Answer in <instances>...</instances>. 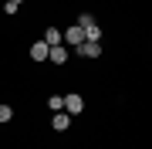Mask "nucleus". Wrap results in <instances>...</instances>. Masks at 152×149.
<instances>
[{"mask_svg":"<svg viewBox=\"0 0 152 149\" xmlns=\"http://www.w3.org/2000/svg\"><path fill=\"white\" fill-rule=\"evenodd\" d=\"M51 126H54L58 132H64V129L71 126V115H68V112H54V122H51Z\"/></svg>","mask_w":152,"mask_h":149,"instance_id":"7","label":"nucleus"},{"mask_svg":"<svg viewBox=\"0 0 152 149\" xmlns=\"http://www.w3.org/2000/svg\"><path fill=\"white\" fill-rule=\"evenodd\" d=\"M14 4H17V7H20V4H24V0H14Z\"/></svg>","mask_w":152,"mask_h":149,"instance_id":"11","label":"nucleus"},{"mask_svg":"<svg viewBox=\"0 0 152 149\" xmlns=\"http://www.w3.org/2000/svg\"><path fill=\"white\" fill-rule=\"evenodd\" d=\"M48 105H51V112H64V95H51Z\"/></svg>","mask_w":152,"mask_h":149,"instance_id":"9","label":"nucleus"},{"mask_svg":"<svg viewBox=\"0 0 152 149\" xmlns=\"http://www.w3.org/2000/svg\"><path fill=\"white\" fill-rule=\"evenodd\" d=\"M64 112H68V115H81V112H85V98L78 92H68L64 95Z\"/></svg>","mask_w":152,"mask_h":149,"instance_id":"1","label":"nucleus"},{"mask_svg":"<svg viewBox=\"0 0 152 149\" xmlns=\"http://www.w3.org/2000/svg\"><path fill=\"white\" fill-rule=\"evenodd\" d=\"M78 54H81V58H98V54H102V48L91 44V41H81V44H78Z\"/></svg>","mask_w":152,"mask_h":149,"instance_id":"4","label":"nucleus"},{"mask_svg":"<svg viewBox=\"0 0 152 149\" xmlns=\"http://www.w3.org/2000/svg\"><path fill=\"white\" fill-rule=\"evenodd\" d=\"M14 119V109L10 105H0V122H10Z\"/></svg>","mask_w":152,"mask_h":149,"instance_id":"10","label":"nucleus"},{"mask_svg":"<svg viewBox=\"0 0 152 149\" xmlns=\"http://www.w3.org/2000/svg\"><path fill=\"white\" fill-rule=\"evenodd\" d=\"M85 41H91V44H98V41H102V27H98V24L91 21V24H85Z\"/></svg>","mask_w":152,"mask_h":149,"instance_id":"5","label":"nucleus"},{"mask_svg":"<svg viewBox=\"0 0 152 149\" xmlns=\"http://www.w3.org/2000/svg\"><path fill=\"white\" fill-rule=\"evenodd\" d=\"M48 61L61 68V65L68 61V48H64V44H54V48H48Z\"/></svg>","mask_w":152,"mask_h":149,"instance_id":"2","label":"nucleus"},{"mask_svg":"<svg viewBox=\"0 0 152 149\" xmlns=\"http://www.w3.org/2000/svg\"><path fill=\"white\" fill-rule=\"evenodd\" d=\"M44 44H48V48L64 44V41H61V31H58V27H48V31H44Z\"/></svg>","mask_w":152,"mask_h":149,"instance_id":"6","label":"nucleus"},{"mask_svg":"<svg viewBox=\"0 0 152 149\" xmlns=\"http://www.w3.org/2000/svg\"><path fill=\"white\" fill-rule=\"evenodd\" d=\"M31 58H34V61H48V44H44V41H37V44L31 48Z\"/></svg>","mask_w":152,"mask_h":149,"instance_id":"8","label":"nucleus"},{"mask_svg":"<svg viewBox=\"0 0 152 149\" xmlns=\"http://www.w3.org/2000/svg\"><path fill=\"white\" fill-rule=\"evenodd\" d=\"M61 41H68V44H75V48H78V44L85 41V31L78 27V24H71V27H68L64 34H61Z\"/></svg>","mask_w":152,"mask_h":149,"instance_id":"3","label":"nucleus"}]
</instances>
